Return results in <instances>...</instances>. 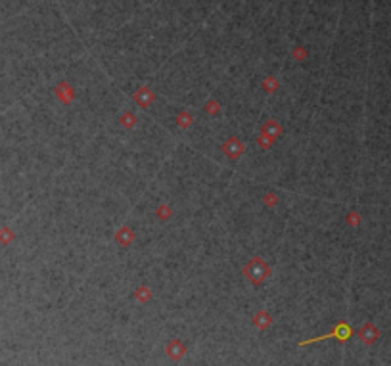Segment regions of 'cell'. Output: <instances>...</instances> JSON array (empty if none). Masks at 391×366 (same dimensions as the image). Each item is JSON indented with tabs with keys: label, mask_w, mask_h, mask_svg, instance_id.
<instances>
[{
	"label": "cell",
	"mask_w": 391,
	"mask_h": 366,
	"mask_svg": "<svg viewBox=\"0 0 391 366\" xmlns=\"http://www.w3.org/2000/svg\"><path fill=\"white\" fill-rule=\"evenodd\" d=\"M359 336H361V340H363V342L372 343L374 340H376V338H378V330L374 328L372 324H367L365 328L359 332Z\"/></svg>",
	"instance_id": "6da1fadb"
}]
</instances>
